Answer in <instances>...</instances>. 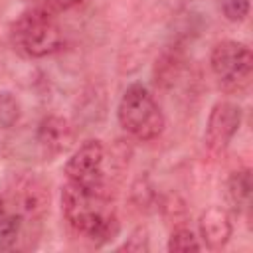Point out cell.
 <instances>
[{
    "label": "cell",
    "instance_id": "cell-1",
    "mask_svg": "<svg viewBox=\"0 0 253 253\" xmlns=\"http://www.w3.org/2000/svg\"><path fill=\"white\" fill-rule=\"evenodd\" d=\"M61 210L67 223L93 243L111 241L119 233V219L105 192L85 190L67 182L61 192Z\"/></svg>",
    "mask_w": 253,
    "mask_h": 253
},
{
    "label": "cell",
    "instance_id": "cell-2",
    "mask_svg": "<svg viewBox=\"0 0 253 253\" xmlns=\"http://www.w3.org/2000/svg\"><path fill=\"white\" fill-rule=\"evenodd\" d=\"M119 125L138 140H152L164 128V115L142 83L125 89L117 107Z\"/></svg>",
    "mask_w": 253,
    "mask_h": 253
},
{
    "label": "cell",
    "instance_id": "cell-3",
    "mask_svg": "<svg viewBox=\"0 0 253 253\" xmlns=\"http://www.w3.org/2000/svg\"><path fill=\"white\" fill-rule=\"evenodd\" d=\"M14 38L30 57H45L59 49L61 28L45 8H34L20 16L14 26Z\"/></svg>",
    "mask_w": 253,
    "mask_h": 253
},
{
    "label": "cell",
    "instance_id": "cell-4",
    "mask_svg": "<svg viewBox=\"0 0 253 253\" xmlns=\"http://www.w3.org/2000/svg\"><path fill=\"white\" fill-rule=\"evenodd\" d=\"M210 65L223 87L239 91L249 85L253 73V55L245 43L235 40H223L213 45Z\"/></svg>",
    "mask_w": 253,
    "mask_h": 253
},
{
    "label": "cell",
    "instance_id": "cell-5",
    "mask_svg": "<svg viewBox=\"0 0 253 253\" xmlns=\"http://www.w3.org/2000/svg\"><path fill=\"white\" fill-rule=\"evenodd\" d=\"M105 148L99 140H85L67 160L65 164V176L69 184H75L85 190L103 192L105 184Z\"/></svg>",
    "mask_w": 253,
    "mask_h": 253
},
{
    "label": "cell",
    "instance_id": "cell-6",
    "mask_svg": "<svg viewBox=\"0 0 253 253\" xmlns=\"http://www.w3.org/2000/svg\"><path fill=\"white\" fill-rule=\"evenodd\" d=\"M241 125V109L239 105L231 101H219L211 107L208 123H206V132H204V142L211 152H221L235 132L239 130Z\"/></svg>",
    "mask_w": 253,
    "mask_h": 253
},
{
    "label": "cell",
    "instance_id": "cell-7",
    "mask_svg": "<svg viewBox=\"0 0 253 253\" xmlns=\"http://www.w3.org/2000/svg\"><path fill=\"white\" fill-rule=\"evenodd\" d=\"M36 142L43 156L53 158L67 152L75 142V130L71 123L59 115H47L36 128Z\"/></svg>",
    "mask_w": 253,
    "mask_h": 253
},
{
    "label": "cell",
    "instance_id": "cell-8",
    "mask_svg": "<svg viewBox=\"0 0 253 253\" xmlns=\"http://www.w3.org/2000/svg\"><path fill=\"white\" fill-rule=\"evenodd\" d=\"M198 227H200V237L210 249H221L229 241L233 231L231 217L221 206H210L208 210H204Z\"/></svg>",
    "mask_w": 253,
    "mask_h": 253
},
{
    "label": "cell",
    "instance_id": "cell-9",
    "mask_svg": "<svg viewBox=\"0 0 253 253\" xmlns=\"http://www.w3.org/2000/svg\"><path fill=\"white\" fill-rule=\"evenodd\" d=\"M20 211L28 217H40L49 208V188L40 178H26L18 186Z\"/></svg>",
    "mask_w": 253,
    "mask_h": 253
},
{
    "label": "cell",
    "instance_id": "cell-10",
    "mask_svg": "<svg viewBox=\"0 0 253 253\" xmlns=\"http://www.w3.org/2000/svg\"><path fill=\"white\" fill-rule=\"evenodd\" d=\"M251 170H237L229 176L227 180V200L231 204V208L241 213V211H249L251 206Z\"/></svg>",
    "mask_w": 253,
    "mask_h": 253
},
{
    "label": "cell",
    "instance_id": "cell-11",
    "mask_svg": "<svg viewBox=\"0 0 253 253\" xmlns=\"http://www.w3.org/2000/svg\"><path fill=\"white\" fill-rule=\"evenodd\" d=\"M22 115L20 101L10 91H0V130L12 128Z\"/></svg>",
    "mask_w": 253,
    "mask_h": 253
},
{
    "label": "cell",
    "instance_id": "cell-12",
    "mask_svg": "<svg viewBox=\"0 0 253 253\" xmlns=\"http://www.w3.org/2000/svg\"><path fill=\"white\" fill-rule=\"evenodd\" d=\"M22 215H0V251H10L20 235Z\"/></svg>",
    "mask_w": 253,
    "mask_h": 253
},
{
    "label": "cell",
    "instance_id": "cell-13",
    "mask_svg": "<svg viewBox=\"0 0 253 253\" xmlns=\"http://www.w3.org/2000/svg\"><path fill=\"white\" fill-rule=\"evenodd\" d=\"M202 245L198 241V237L188 229V227H178L172 231L170 239H168V251H176V253H188V251H200Z\"/></svg>",
    "mask_w": 253,
    "mask_h": 253
},
{
    "label": "cell",
    "instance_id": "cell-14",
    "mask_svg": "<svg viewBox=\"0 0 253 253\" xmlns=\"http://www.w3.org/2000/svg\"><path fill=\"white\" fill-rule=\"evenodd\" d=\"M221 10L229 22H243L249 16V0H221Z\"/></svg>",
    "mask_w": 253,
    "mask_h": 253
},
{
    "label": "cell",
    "instance_id": "cell-15",
    "mask_svg": "<svg viewBox=\"0 0 253 253\" xmlns=\"http://www.w3.org/2000/svg\"><path fill=\"white\" fill-rule=\"evenodd\" d=\"M121 249H126V251H142V249H148L146 229H142V227H140V229H136Z\"/></svg>",
    "mask_w": 253,
    "mask_h": 253
},
{
    "label": "cell",
    "instance_id": "cell-16",
    "mask_svg": "<svg viewBox=\"0 0 253 253\" xmlns=\"http://www.w3.org/2000/svg\"><path fill=\"white\" fill-rule=\"evenodd\" d=\"M79 2L81 0H43V4H47L49 8H57V10H67Z\"/></svg>",
    "mask_w": 253,
    "mask_h": 253
},
{
    "label": "cell",
    "instance_id": "cell-17",
    "mask_svg": "<svg viewBox=\"0 0 253 253\" xmlns=\"http://www.w3.org/2000/svg\"><path fill=\"white\" fill-rule=\"evenodd\" d=\"M0 215H4V196L0 192Z\"/></svg>",
    "mask_w": 253,
    "mask_h": 253
}]
</instances>
